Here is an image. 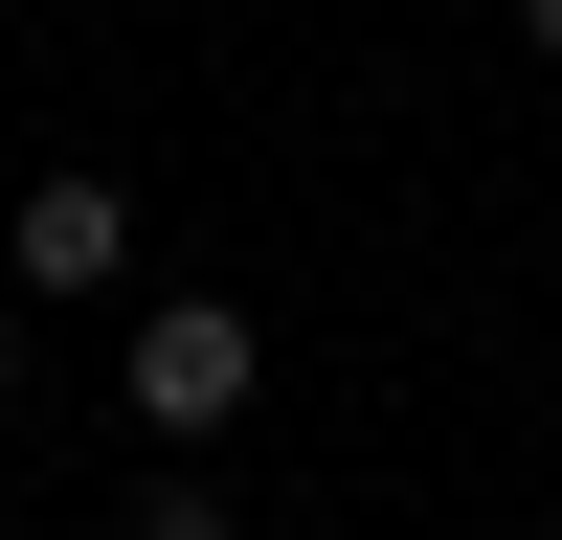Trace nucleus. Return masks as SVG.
Returning <instances> with one entry per match:
<instances>
[{
	"label": "nucleus",
	"mask_w": 562,
	"mask_h": 540,
	"mask_svg": "<svg viewBox=\"0 0 562 540\" xmlns=\"http://www.w3.org/2000/svg\"><path fill=\"white\" fill-rule=\"evenodd\" d=\"M113 540H248V518H225V495H203V473H158V495H135V518H113Z\"/></svg>",
	"instance_id": "nucleus-3"
},
{
	"label": "nucleus",
	"mask_w": 562,
	"mask_h": 540,
	"mask_svg": "<svg viewBox=\"0 0 562 540\" xmlns=\"http://www.w3.org/2000/svg\"><path fill=\"white\" fill-rule=\"evenodd\" d=\"M113 383H135V428H158V450H203V428H248L270 338H248V293H158V315H135V360H113Z\"/></svg>",
	"instance_id": "nucleus-1"
},
{
	"label": "nucleus",
	"mask_w": 562,
	"mask_h": 540,
	"mask_svg": "<svg viewBox=\"0 0 562 540\" xmlns=\"http://www.w3.org/2000/svg\"><path fill=\"white\" fill-rule=\"evenodd\" d=\"M0 270H23V293H113V270H135V180L45 158V180H23V225H0Z\"/></svg>",
	"instance_id": "nucleus-2"
},
{
	"label": "nucleus",
	"mask_w": 562,
	"mask_h": 540,
	"mask_svg": "<svg viewBox=\"0 0 562 540\" xmlns=\"http://www.w3.org/2000/svg\"><path fill=\"white\" fill-rule=\"evenodd\" d=\"M0 405H23V338H0Z\"/></svg>",
	"instance_id": "nucleus-5"
},
{
	"label": "nucleus",
	"mask_w": 562,
	"mask_h": 540,
	"mask_svg": "<svg viewBox=\"0 0 562 540\" xmlns=\"http://www.w3.org/2000/svg\"><path fill=\"white\" fill-rule=\"evenodd\" d=\"M518 45H562V0H518Z\"/></svg>",
	"instance_id": "nucleus-4"
}]
</instances>
